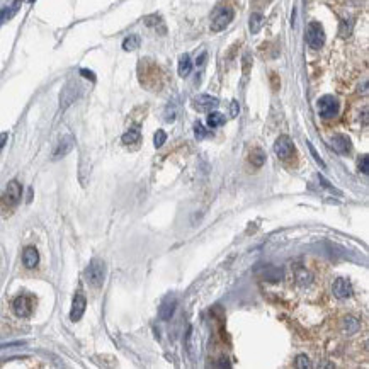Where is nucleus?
I'll list each match as a JSON object with an SVG mask.
<instances>
[{"label":"nucleus","mask_w":369,"mask_h":369,"mask_svg":"<svg viewBox=\"0 0 369 369\" xmlns=\"http://www.w3.org/2000/svg\"><path fill=\"white\" fill-rule=\"evenodd\" d=\"M160 68H158L155 63L148 62V60H145V63H141L140 65V82L141 85H145V87H148L150 91H157V89H160Z\"/></svg>","instance_id":"nucleus-1"},{"label":"nucleus","mask_w":369,"mask_h":369,"mask_svg":"<svg viewBox=\"0 0 369 369\" xmlns=\"http://www.w3.org/2000/svg\"><path fill=\"white\" fill-rule=\"evenodd\" d=\"M85 277H87V282L92 287H101L104 284V277H106V265L101 259H94L91 265L85 271Z\"/></svg>","instance_id":"nucleus-2"},{"label":"nucleus","mask_w":369,"mask_h":369,"mask_svg":"<svg viewBox=\"0 0 369 369\" xmlns=\"http://www.w3.org/2000/svg\"><path fill=\"white\" fill-rule=\"evenodd\" d=\"M233 9L230 7H220L216 12H214L213 19H211V31L220 33L223 29H226L230 26V23L233 21Z\"/></svg>","instance_id":"nucleus-3"},{"label":"nucleus","mask_w":369,"mask_h":369,"mask_svg":"<svg viewBox=\"0 0 369 369\" xmlns=\"http://www.w3.org/2000/svg\"><path fill=\"white\" fill-rule=\"evenodd\" d=\"M21 194H23V187H21V184L17 181H11L7 184L2 197H0V204H2L4 208H14V206L19 203Z\"/></svg>","instance_id":"nucleus-4"},{"label":"nucleus","mask_w":369,"mask_h":369,"mask_svg":"<svg viewBox=\"0 0 369 369\" xmlns=\"http://www.w3.org/2000/svg\"><path fill=\"white\" fill-rule=\"evenodd\" d=\"M306 43L311 50H320L325 45V31L320 23H310L306 28Z\"/></svg>","instance_id":"nucleus-5"},{"label":"nucleus","mask_w":369,"mask_h":369,"mask_svg":"<svg viewBox=\"0 0 369 369\" xmlns=\"http://www.w3.org/2000/svg\"><path fill=\"white\" fill-rule=\"evenodd\" d=\"M316 107H318V114L321 118H325V119L335 118L338 113V101L333 96H323L318 99Z\"/></svg>","instance_id":"nucleus-6"},{"label":"nucleus","mask_w":369,"mask_h":369,"mask_svg":"<svg viewBox=\"0 0 369 369\" xmlns=\"http://www.w3.org/2000/svg\"><path fill=\"white\" fill-rule=\"evenodd\" d=\"M218 104H220V101L213 96H208V94L197 96L194 101H192V107H194L196 111H199V113H211V111L216 109Z\"/></svg>","instance_id":"nucleus-7"},{"label":"nucleus","mask_w":369,"mask_h":369,"mask_svg":"<svg viewBox=\"0 0 369 369\" xmlns=\"http://www.w3.org/2000/svg\"><path fill=\"white\" fill-rule=\"evenodd\" d=\"M274 152H276V155L279 158L291 157V153L294 152V145H293V141H291L289 136H286V135L279 136V138L276 140V143H274Z\"/></svg>","instance_id":"nucleus-8"},{"label":"nucleus","mask_w":369,"mask_h":369,"mask_svg":"<svg viewBox=\"0 0 369 369\" xmlns=\"http://www.w3.org/2000/svg\"><path fill=\"white\" fill-rule=\"evenodd\" d=\"M12 310L17 316H21V318H26V316L31 315L33 311V303L31 299L28 298V296H17L14 299V303H12Z\"/></svg>","instance_id":"nucleus-9"},{"label":"nucleus","mask_w":369,"mask_h":369,"mask_svg":"<svg viewBox=\"0 0 369 369\" xmlns=\"http://www.w3.org/2000/svg\"><path fill=\"white\" fill-rule=\"evenodd\" d=\"M332 291H333V294H335L338 299H345V298H349V296L352 294V284H350L349 279L338 277L337 281L333 282Z\"/></svg>","instance_id":"nucleus-10"},{"label":"nucleus","mask_w":369,"mask_h":369,"mask_svg":"<svg viewBox=\"0 0 369 369\" xmlns=\"http://www.w3.org/2000/svg\"><path fill=\"white\" fill-rule=\"evenodd\" d=\"M85 306H87V299H85L84 294L77 293L74 298V303H72V311H70V320L72 321H79L84 316Z\"/></svg>","instance_id":"nucleus-11"},{"label":"nucleus","mask_w":369,"mask_h":369,"mask_svg":"<svg viewBox=\"0 0 369 369\" xmlns=\"http://www.w3.org/2000/svg\"><path fill=\"white\" fill-rule=\"evenodd\" d=\"M175 306H177V299L174 298H167L164 303L160 304V308H158V316H160V320H170L175 311Z\"/></svg>","instance_id":"nucleus-12"},{"label":"nucleus","mask_w":369,"mask_h":369,"mask_svg":"<svg viewBox=\"0 0 369 369\" xmlns=\"http://www.w3.org/2000/svg\"><path fill=\"white\" fill-rule=\"evenodd\" d=\"M332 148L335 150L337 153L344 155V153L350 152V140L347 138L345 135H335L332 136Z\"/></svg>","instance_id":"nucleus-13"},{"label":"nucleus","mask_w":369,"mask_h":369,"mask_svg":"<svg viewBox=\"0 0 369 369\" xmlns=\"http://www.w3.org/2000/svg\"><path fill=\"white\" fill-rule=\"evenodd\" d=\"M40 262V254L34 247H26L23 252V264L28 269H34Z\"/></svg>","instance_id":"nucleus-14"},{"label":"nucleus","mask_w":369,"mask_h":369,"mask_svg":"<svg viewBox=\"0 0 369 369\" xmlns=\"http://www.w3.org/2000/svg\"><path fill=\"white\" fill-rule=\"evenodd\" d=\"M72 148H74V138H72V136H63V138L60 140L57 150H55L53 157L55 158L65 157V155H68V153L72 152Z\"/></svg>","instance_id":"nucleus-15"},{"label":"nucleus","mask_w":369,"mask_h":369,"mask_svg":"<svg viewBox=\"0 0 369 369\" xmlns=\"http://www.w3.org/2000/svg\"><path fill=\"white\" fill-rule=\"evenodd\" d=\"M257 272H259V276L262 279H265V281H271V282L281 281V277H282V271L277 267H274V265H265L262 271H257Z\"/></svg>","instance_id":"nucleus-16"},{"label":"nucleus","mask_w":369,"mask_h":369,"mask_svg":"<svg viewBox=\"0 0 369 369\" xmlns=\"http://www.w3.org/2000/svg\"><path fill=\"white\" fill-rule=\"evenodd\" d=\"M21 2H23V0H14V2H12L9 7H4L2 11H0V26H2L4 23H7L9 19H12V17H14L16 12L19 11Z\"/></svg>","instance_id":"nucleus-17"},{"label":"nucleus","mask_w":369,"mask_h":369,"mask_svg":"<svg viewBox=\"0 0 369 369\" xmlns=\"http://www.w3.org/2000/svg\"><path fill=\"white\" fill-rule=\"evenodd\" d=\"M179 75L181 77H187L189 74H191L192 70V62H191V57L189 55H182L181 60H179Z\"/></svg>","instance_id":"nucleus-18"},{"label":"nucleus","mask_w":369,"mask_h":369,"mask_svg":"<svg viewBox=\"0 0 369 369\" xmlns=\"http://www.w3.org/2000/svg\"><path fill=\"white\" fill-rule=\"evenodd\" d=\"M141 138V133L138 128H131V130H128L126 133L123 135V143L124 145H133V143H138Z\"/></svg>","instance_id":"nucleus-19"},{"label":"nucleus","mask_w":369,"mask_h":369,"mask_svg":"<svg viewBox=\"0 0 369 369\" xmlns=\"http://www.w3.org/2000/svg\"><path fill=\"white\" fill-rule=\"evenodd\" d=\"M250 162H252V165H255V167H262L265 162V153L260 148H254L250 152Z\"/></svg>","instance_id":"nucleus-20"},{"label":"nucleus","mask_w":369,"mask_h":369,"mask_svg":"<svg viewBox=\"0 0 369 369\" xmlns=\"http://www.w3.org/2000/svg\"><path fill=\"white\" fill-rule=\"evenodd\" d=\"M138 46H140V36H136V34H130V36L123 41V50L124 51H133V50L138 48Z\"/></svg>","instance_id":"nucleus-21"},{"label":"nucleus","mask_w":369,"mask_h":369,"mask_svg":"<svg viewBox=\"0 0 369 369\" xmlns=\"http://www.w3.org/2000/svg\"><path fill=\"white\" fill-rule=\"evenodd\" d=\"M248 24H250V31L252 33H254V34L259 33L260 28L264 26V16L262 14H257V12H255V14L250 16V23H248Z\"/></svg>","instance_id":"nucleus-22"},{"label":"nucleus","mask_w":369,"mask_h":369,"mask_svg":"<svg viewBox=\"0 0 369 369\" xmlns=\"http://www.w3.org/2000/svg\"><path fill=\"white\" fill-rule=\"evenodd\" d=\"M221 124H225V116L221 113H209L208 116V126L209 128H218L221 126Z\"/></svg>","instance_id":"nucleus-23"},{"label":"nucleus","mask_w":369,"mask_h":369,"mask_svg":"<svg viewBox=\"0 0 369 369\" xmlns=\"http://www.w3.org/2000/svg\"><path fill=\"white\" fill-rule=\"evenodd\" d=\"M296 282L299 286H308L311 282V274L306 269H298V272H296Z\"/></svg>","instance_id":"nucleus-24"},{"label":"nucleus","mask_w":369,"mask_h":369,"mask_svg":"<svg viewBox=\"0 0 369 369\" xmlns=\"http://www.w3.org/2000/svg\"><path fill=\"white\" fill-rule=\"evenodd\" d=\"M194 135L197 140H204L206 136H209V131L203 126V123H196L194 124Z\"/></svg>","instance_id":"nucleus-25"},{"label":"nucleus","mask_w":369,"mask_h":369,"mask_svg":"<svg viewBox=\"0 0 369 369\" xmlns=\"http://www.w3.org/2000/svg\"><path fill=\"white\" fill-rule=\"evenodd\" d=\"M165 140H167L165 131H164V130H157L155 136H153V143H155V147H157V148H160L162 145L165 143Z\"/></svg>","instance_id":"nucleus-26"},{"label":"nucleus","mask_w":369,"mask_h":369,"mask_svg":"<svg viewBox=\"0 0 369 369\" xmlns=\"http://www.w3.org/2000/svg\"><path fill=\"white\" fill-rule=\"evenodd\" d=\"M310 366H311L310 359H308L304 354H299L298 357H296V367H299V369H306V367H310Z\"/></svg>","instance_id":"nucleus-27"},{"label":"nucleus","mask_w":369,"mask_h":369,"mask_svg":"<svg viewBox=\"0 0 369 369\" xmlns=\"http://www.w3.org/2000/svg\"><path fill=\"white\" fill-rule=\"evenodd\" d=\"M145 24L152 26V28H157V24H162V17L153 14V16H150V17H147V19H145Z\"/></svg>","instance_id":"nucleus-28"},{"label":"nucleus","mask_w":369,"mask_h":369,"mask_svg":"<svg viewBox=\"0 0 369 369\" xmlns=\"http://www.w3.org/2000/svg\"><path fill=\"white\" fill-rule=\"evenodd\" d=\"M367 164H369V157H367V155H364V157L361 158V162H359V170H361V172H362L364 175H367V170H369Z\"/></svg>","instance_id":"nucleus-29"},{"label":"nucleus","mask_w":369,"mask_h":369,"mask_svg":"<svg viewBox=\"0 0 369 369\" xmlns=\"http://www.w3.org/2000/svg\"><path fill=\"white\" fill-rule=\"evenodd\" d=\"M308 147H310V152H311V155H313V158H315L316 160V164H320L321 167H325V164H323V160H321V158L318 157V153L315 152V148H313V145L311 143H308Z\"/></svg>","instance_id":"nucleus-30"},{"label":"nucleus","mask_w":369,"mask_h":369,"mask_svg":"<svg viewBox=\"0 0 369 369\" xmlns=\"http://www.w3.org/2000/svg\"><path fill=\"white\" fill-rule=\"evenodd\" d=\"M238 109H240V107H238V102H237V101L231 102V116H237V114H238Z\"/></svg>","instance_id":"nucleus-31"},{"label":"nucleus","mask_w":369,"mask_h":369,"mask_svg":"<svg viewBox=\"0 0 369 369\" xmlns=\"http://www.w3.org/2000/svg\"><path fill=\"white\" fill-rule=\"evenodd\" d=\"M6 143H7V133H0V150L4 148Z\"/></svg>","instance_id":"nucleus-32"},{"label":"nucleus","mask_w":369,"mask_h":369,"mask_svg":"<svg viewBox=\"0 0 369 369\" xmlns=\"http://www.w3.org/2000/svg\"><path fill=\"white\" fill-rule=\"evenodd\" d=\"M29 2H34V0H29Z\"/></svg>","instance_id":"nucleus-33"}]
</instances>
